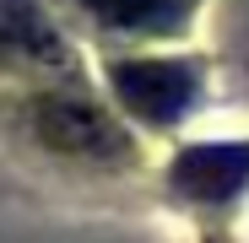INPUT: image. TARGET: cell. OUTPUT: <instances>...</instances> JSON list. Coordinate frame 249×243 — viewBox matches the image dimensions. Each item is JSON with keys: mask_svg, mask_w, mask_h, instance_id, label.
I'll list each match as a JSON object with an SVG mask.
<instances>
[{"mask_svg": "<svg viewBox=\"0 0 249 243\" xmlns=\"http://www.w3.org/2000/svg\"><path fill=\"white\" fill-rule=\"evenodd\" d=\"M114 87H119L124 103H130V113L162 125V119H179L190 108L195 70L179 65V60H119L114 65Z\"/></svg>", "mask_w": 249, "mask_h": 243, "instance_id": "2", "label": "cell"}, {"mask_svg": "<svg viewBox=\"0 0 249 243\" xmlns=\"http://www.w3.org/2000/svg\"><path fill=\"white\" fill-rule=\"evenodd\" d=\"M98 22L124 27V32H162V27H179L190 0H81Z\"/></svg>", "mask_w": 249, "mask_h": 243, "instance_id": "5", "label": "cell"}, {"mask_svg": "<svg viewBox=\"0 0 249 243\" xmlns=\"http://www.w3.org/2000/svg\"><path fill=\"white\" fill-rule=\"evenodd\" d=\"M249 178V146H190L174 162V189L190 200H228Z\"/></svg>", "mask_w": 249, "mask_h": 243, "instance_id": "4", "label": "cell"}, {"mask_svg": "<svg viewBox=\"0 0 249 243\" xmlns=\"http://www.w3.org/2000/svg\"><path fill=\"white\" fill-rule=\"evenodd\" d=\"M33 130L44 135L54 151L76 157V162H124V157H130L124 130L98 103L76 97V92H44L33 103Z\"/></svg>", "mask_w": 249, "mask_h": 243, "instance_id": "1", "label": "cell"}, {"mask_svg": "<svg viewBox=\"0 0 249 243\" xmlns=\"http://www.w3.org/2000/svg\"><path fill=\"white\" fill-rule=\"evenodd\" d=\"M0 60L27 65V70H60L65 44L60 32L44 22L33 0H0Z\"/></svg>", "mask_w": 249, "mask_h": 243, "instance_id": "3", "label": "cell"}]
</instances>
